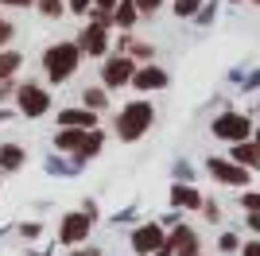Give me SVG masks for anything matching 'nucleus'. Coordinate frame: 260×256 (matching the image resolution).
<instances>
[{
    "label": "nucleus",
    "instance_id": "1",
    "mask_svg": "<svg viewBox=\"0 0 260 256\" xmlns=\"http://www.w3.org/2000/svg\"><path fill=\"white\" fill-rule=\"evenodd\" d=\"M78 62H82L78 43H51V47L43 51V74H47V82L62 85L66 78L78 70Z\"/></svg>",
    "mask_w": 260,
    "mask_h": 256
},
{
    "label": "nucleus",
    "instance_id": "2",
    "mask_svg": "<svg viewBox=\"0 0 260 256\" xmlns=\"http://www.w3.org/2000/svg\"><path fill=\"white\" fill-rule=\"evenodd\" d=\"M155 120V109L148 105V101H132V105H124L117 113V136L124 140V144H136V140L152 128Z\"/></svg>",
    "mask_w": 260,
    "mask_h": 256
},
{
    "label": "nucleus",
    "instance_id": "3",
    "mask_svg": "<svg viewBox=\"0 0 260 256\" xmlns=\"http://www.w3.org/2000/svg\"><path fill=\"white\" fill-rule=\"evenodd\" d=\"M16 105H20L23 117H43L47 109H51V93H47L39 82H20L16 85Z\"/></svg>",
    "mask_w": 260,
    "mask_h": 256
},
{
    "label": "nucleus",
    "instance_id": "4",
    "mask_svg": "<svg viewBox=\"0 0 260 256\" xmlns=\"http://www.w3.org/2000/svg\"><path fill=\"white\" fill-rule=\"evenodd\" d=\"M132 74H136V58H132L128 51L113 54V58H105V66H101V85L105 89H120V85H128Z\"/></svg>",
    "mask_w": 260,
    "mask_h": 256
},
{
    "label": "nucleus",
    "instance_id": "5",
    "mask_svg": "<svg viewBox=\"0 0 260 256\" xmlns=\"http://www.w3.org/2000/svg\"><path fill=\"white\" fill-rule=\"evenodd\" d=\"M93 213H86V210H74V213H62V221H58V241L62 245H82L89 237V229H93Z\"/></svg>",
    "mask_w": 260,
    "mask_h": 256
},
{
    "label": "nucleus",
    "instance_id": "6",
    "mask_svg": "<svg viewBox=\"0 0 260 256\" xmlns=\"http://www.w3.org/2000/svg\"><path fill=\"white\" fill-rule=\"evenodd\" d=\"M214 136L217 140H229V144H237V140H249L252 136V120L245 113H221L214 120Z\"/></svg>",
    "mask_w": 260,
    "mask_h": 256
},
{
    "label": "nucleus",
    "instance_id": "7",
    "mask_svg": "<svg viewBox=\"0 0 260 256\" xmlns=\"http://www.w3.org/2000/svg\"><path fill=\"white\" fill-rule=\"evenodd\" d=\"M206 171L221 182V186H249V179H252L249 167H241L237 159H217V155L206 163Z\"/></svg>",
    "mask_w": 260,
    "mask_h": 256
},
{
    "label": "nucleus",
    "instance_id": "8",
    "mask_svg": "<svg viewBox=\"0 0 260 256\" xmlns=\"http://www.w3.org/2000/svg\"><path fill=\"white\" fill-rule=\"evenodd\" d=\"M74 43H78V51H82V54H89V58H101V54L109 51V27H101V23L89 20Z\"/></svg>",
    "mask_w": 260,
    "mask_h": 256
},
{
    "label": "nucleus",
    "instance_id": "9",
    "mask_svg": "<svg viewBox=\"0 0 260 256\" xmlns=\"http://www.w3.org/2000/svg\"><path fill=\"white\" fill-rule=\"evenodd\" d=\"M163 225L159 221H144V225H136L132 229V252H140V256H152L155 248L163 245Z\"/></svg>",
    "mask_w": 260,
    "mask_h": 256
},
{
    "label": "nucleus",
    "instance_id": "10",
    "mask_svg": "<svg viewBox=\"0 0 260 256\" xmlns=\"http://www.w3.org/2000/svg\"><path fill=\"white\" fill-rule=\"evenodd\" d=\"M167 82H171V78H167V70H159V66H136V74H132V82L128 85H136V89H140V93H152V89H167Z\"/></svg>",
    "mask_w": 260,
    "mask_h": 256
},
{
    "label": "nucleus",
    "instance_id": "11",
    "mask_svg": "<svg viewBox=\"0 0 260 256\" xmlns=\"http://www.w3.org/2000/svg\"><path fill=\"white\" fill-rule=\"evenodd\" d=\"M86 132H89V128H62V124H58V132H54V148L62 151V155H78L82 144H86Z\"/></svg>",
    "mask_w": 260,
    "mask_h": 256
},
{
    "label": "nucleus",
    "instance_id": "12",
    "mask_svg": "<svg viewBox=\"0 0 260 256\" xmlns=\"http://www.w3.org/2000/svg\"><path fill=\"white\" fill-rule=\"evenodd\" d=\"M109 20H113V27H120V31H132V27H136V20H140L136 0H117V4H113V12H109Z\"/></svg>",
    "mask_w": 260,
    "mask_h": 256
},
{
    "label": "nucleus",
    "instance_id": "13",
    "mask_svg": "<svg viewBox=\"0 0 260 256\" xmlns=\"http://www.w3.org/2000/svg\"><path fill=\"white\" fill-rule=\"evenodd\" d=\"M58 124L62 128H98V113L86 105H74V109H62L58 113Z\"/></svg>",
    "mask_w": 260,
    "mask_h": 256
},
{
    "label": "nucleus",
    "instance_id": "14",
    "mask_svg": "<svg viewBox=\"0 0 260 256\" xmlns=\"http://www.w3.org/2000/svg\"><path fill=\"white\" fill-rule=\"evenodd\" d=\"M171 206H175V210H198V206H202V194L179 179V182L171 186Z\"/></svg>",
    "mask_w": 260,
    "mask_h": 256
},
{
    "label": "nucleus",
    "instance_id": "15",
    "mask_svg": "<svg viewBox=\"0 0 260 256\" xmlns=\"http://www.w3.org/2000/svg\"><path fill=\"white\" fill-rule=\"evenodd\" d=\"M233 159L241 163V167H249V171H260V140H237L233 144Z\"/></svg>",
    "mask_w": 260,
    "mask_h": 256
},
{
    "label": "nucleus",
    "instance_id": "16",
    "mask_svg": "<svg viewBox=\"0 0 260 256\" xmlns=\"http://www.w3.org/2000/svg\"><path fill=\"white\" fill-rule=\"evenodd\" d=\"M27 163V151L20 144H0V171H20Z\"/></svg>",
    "mask_w": 260,
    "mask_h": 256
},
{
    "label": "nucleus",
    "instance_id": "17",
    "mask_svg": "<svg viewBox=\"0 0 260 256\" xmlns=\"http://www.w3.org/2000/svg\"><path fill=\"white\" fill-rule=\"evenodd\" d=\"M101 144H105V132H101V128H89V132H86V144H82V151H78L74 159L78 163H82V159H93V155L101 151Z\"/></svg>",
    "mask_w": 260,
    "mask_h": 256
},
{
    "label": "nucleus",
    "instance_id": "18",
    "mask_svg": "<svg viewBox=\"0 0 260 256\" xmlns=\"http://www.w3.org/2000/svg\"><path fill=\"white\" fill-rule=\"evenodd\" d=\"M82 101H86V109H93V113H101V109L109 105V89H105V85H89L86 93H82Z\"/></svg>",
    "mask_w": 260,
    "mask_h": 256
},
{
    "label": "nucleus",
    "instance_id": "19",
    "mask_svg": "<svg viewBox=\"0 0 260 256\" xmlns=\"http://www.w3.org/2000/svg\"><path fill=\"white\" fill-rule=\"evenodd\" d=\"M20 62H23L20 51H0V82L16 74V70H20Z\"/></svg>",
    "mask_w": 260,
    "mask_h": 256
},
{
    "label": "nucleus",
    "instance_id": "20",
    "mask_svg": "<svg viewBox=\"0 0 260 256\" xmlns=\"http://www.w3.org/2000/svg\"><path fill=\"white\" fill-rule=\"evenodd\" d=\"M198 8H202V0H175V16H179V20L198 16Z\"/></svg>",
    "mask_w": 260,
    "mask_h": 256
},
{
    "label": "nucleus",
    "instance_id": "21",
    "mask_svg": "<svg viewBox=\"0 0 260 256\" xmlns=\"http://www.w3.org/2000/svg\"><path fill=\"white\" fill-rule=\"evenodd\" d=\"M35 8L43 12L47 20H58V16H62V8H66V4H62V0H35Z\"/></svg>",
    "mask_w": 260,
    "mask_h": 256
},
{
    "label": "nucleus",
    "instance_id": "22",
    "mask_svg": "<svg viewBox=\"0 0 260 256\" xmlns=\"http://www.w3.org/2000/svg\"><path fill=\"white\" fill-rule=\"evenodd\" d=\"M128 54L140 58V62H148V58H152V47H148V43H128Z\"/></svg>",
    "mask_w": 260,
    "mask_h": 256
},
{
    "label": "nucleus",
    "instance_id": "23",
    "mask_svg": "<svg viewBox=\"0 0 260 256\" xmlns=\"http://www.w3.org/2000/svg\"><path fill=\"white\" fill-rule=\"evenodd\" d=\"M93 8V0H66V12H74V16H86Z\"/></svg>",
    "mask_w": 260,
    "mask_h": 256
},
{
    "label": "nucleus",
    "instance_id": "24",
    "mask_svg": "<svg viewBox=\"0 0 260 256\" xmlns=\"http://www.w3.org/2000/svg\"><path fill=\"white\" fill-rule=\"evenodd\" d=\"M241 206H245V213L260 210V194H256V190H249V194H245V198H241Z\"/></svg>",
    "mask_w": 260,
    "mask_h": 256
},
{
    "label": "nucleus",
    "instance_id": "25",
    "mask_svg": "<svg viewBox=\"0 0 260 256\" xmlns=\"http://www.w3.org/2000/svg\"><path fill=\"white\" fill-rule=\"evenodd\" d=\"M16 85H20V82H12V78H4V82H0V105H4V101L16 93Z\"/></svg>",
    "mask_w": 260,
    "mask_h": 256
},
{
    "label": "nucleus",
    "instance_id": "26",
    "mask_svg": "<svg viewBox=\"0 0 260 256\" xmlns=\"http://www.w3.org/2000/svg\"><path fill=\"white\" fill-rule=\"evenodd\" d=\"M163 0H136V8H140V16H152L155 8H159Z\"/></svg>",
    "mask_w": 260,
    "mask_h": 256
},
{
    "label": "nucleus",
    "instance_id": "27",
    "mask_svg": "<svg viewBox=\"0 0 260 256\" xmlns=\"http://www.w3.org/2000/svg\"><path fill=\"white\" fill-rule=\"evenodd\" d=\"M16 35V27H12L8 20H0V47H8V39Z\"/></svg>",
    "mask_w": 260,
    "mask_h": 256
},
{
    "label": "nucleus",
    "instance_id": "28",
    "mask_svg": "<svg viewBox=\"0 0 260 256\" xmlns=\"http://www.w3.org/2000/svg\"><path fill=\"white\" fill-rule=\"evenodd\" d=\"M237 248H241V241H237L233 233H225V237H221V252H237Z\"/></svg>",
    "mask_w": 260,
    "mask_h": 256
},
{
    "label": "nucleus",
    "instance_id": "29",
    "mask_svg": "<svg viewBox=\"0 0 260 256\" xmlns=\"http://www.w3.org/2000/svg\"><path fill=\"white\" fill-rule=\"evenodd\" d=\"M241 256H260V241H249V245H241Z\"/></svg>",
    "mask_w": 260,
    "mask_h": 256
},
{
    "label": "nucleus",
    "instance_id": "30",
    "mask_svg": "<svg viewBox=\"0 0 260 256\" xmlns=\"http://www.w3.org/2000/svg\"><path fill=\"white\" fill-rule=\"evenodd\" d=\"M0 4H12V8H35V0H0Z\"/></svg>",
    "mask_w": 260,
    "mask_h": 256
},
{
    "label": "nucleus",
    "instance_id": "31",
    "mask_svg": "<svg viewBox=\"0 0 260 256\" xmlns=\"http://www.w3.org/2000/svg\"><path fill=\"white\" fill-rule=\"evenodd\" d=\"M249 229H252V233H260V210L249 213Z\"/></svg>",
    "mask_w": 260,
    "mask_h": 256
},
{
    "label": "nucleus",
    "instance_id": "32",
    "mask_svg": "<svg viewBox=\"0 0 260 256\" xmlns=\"http://www.w3.org/2000/svg\"><path fill=\"white\" fill-rule=\"evenodd\" d=\"M202 210H206L210 221H217V206H214V202H202Z\"/></svg>",
    "mask_w": 260,
    "mask_h": 256
},
{
    "label": "nucleus",
    "instance_id": "33",
    "mask_svg": "<svg viewBox=\"0 0 260 256\" xmlns=\"http://www.w3.org/2000/svg\"><path fill=\"white\" fill-rule=\"evenodd\" d=\"M66 256H101L98 248H74V252H66Z\"/></svg>",
    "mask_w": 260,
    "mask_h": 256
},
{
    "label": "nucleus",
    "instance_id": "34",
    "mask_svg": "<svg viewBox=\"0 0 260 256\" xmlns=\"http://www.w3.org/2000/svg\"><path fill=\"white\" fill-rule=\"evenodd\" d=\"M113 4L117 0H93V8H101V12H113Z\"/></svg>",
    "mask_w": 260,
    "mask_h": 256
},
{
    "label": "nucleus",
    "instance_id": "35",
    "mask_svg": "<svg viewBox=\"0 0 260 256\" xmlns=\"http://www.w3.org/2000/svg\"><path fill=\"white\" fill-rule=\"evenodd\" d=\"M249 85H252V89H260V74H252V78H249Z\"/></svg>",
    "mask_w": 260,
    "mask_h": 256
},
{
    "label": "nucleus",
    "instance_id": "36",
    "mask_svg": "<svg viewBox=\"0 0 260 256\" xmlns=\"http://www.w3.org/2000/svg\"><path fill=\"white\" fill-rule=\"evenodd\" d=\"M0 120H8V113H4V105H0Z\"/></svg>",
    "mask_w": 260,
    "mask_h": 256
},
{
    "label": "nucleus",
    "instance_id": "37",
    "mask_svg": "<svg viewBox=\"0 0 260 256\" xmlns=\"http://www.w3.org/2000/svg\"><path fill=\"white\" fill-rule=\"evenodd\" d=\"M252 4H260V0H252Z\"/></svg>",
    "mask_w": 260,
    "mask_h": 256
},
{
    "label": "nucleus",
    "instance_id": "38",
    "mask_svg": "<svg viewBox=\"0 0 260 256\" xmlns=\"http://www.w3.org/2000/svg\"><path fill=\"white\" fill-rule=\"evenodd\" d=\"M194 256H202V252H194Z\"/></svg>",
    "mask_w": 260,
    "mask_h": 256
}]
</instances>
